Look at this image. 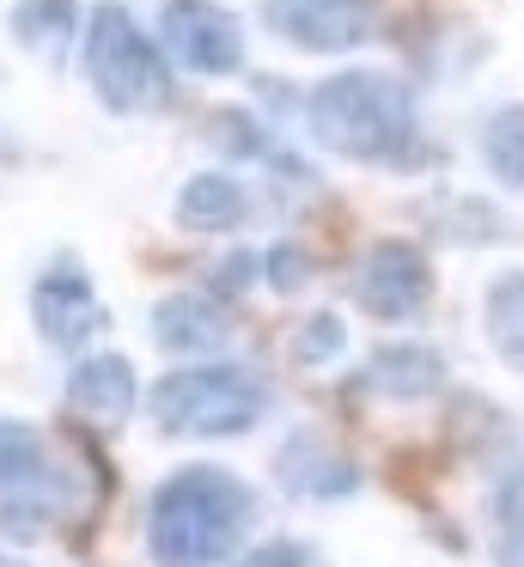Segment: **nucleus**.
I'll return each instance as SVG.
<instances>
[{
	"label": "nucleus",
	"instance_id": "11",
	"mask_svg": "<svg viewBox=\"0 0 524 567\" xmlns=\"http://www.w3.org/2000/svg\"><path fill=\"white\" fill-rule=\"evenodd\" d=\"M153 342L171 354H219L232 342V311L195 293H171L153 306Z\"/></svg>",
	"mask_w": 524,
	"mask_h": 567
},
{
	"label": "nucleus",
	"instance_id": "4",
	"mask_svg": "<svg viewBox=\"0 0 524 567\" xmlns=\"http://www.w3.org/2000/svg\"><path fill=\"white\" fill-rule=\"evenodd\" d=\"M85 80L116 116H146L171 99V68L158 62L146 31L110 0L85 13Z\"/></svg>",
	"mask_w": 524,
	"mask_h": 567
},
{
	"label": "nucleus",
	"instance_id": "9",
	"mask_svg": "<svg viewBox=\"0 0 524 567\" xmlns=\"http://www.w3.org/2000/svg\"><path fill=\"white\" fill-rule=\"evenodd\" d=\"M31 323L49 348L61 354H80L97 330H104V306H97V287L80 262H49L31 287Z\"/></svg>",
	"mask_w": 524,
	"mask_h": 567
},
{
	"label": "nucleus",
	"instance_id": "8",
	"mask_svg": "<svg viewBox=\"0 0 524 567\" xmlns=\"http://www.w3.org/2000/svg\"><path fill=\"white\" fill-rule=\"evenodd\" d=\"M378 13L384 0H263V25L311 55L360 50L378 31Z\"/></svg>",
	"mask_w": 524,
	"mask_h": 567
},
{
	"label": "nucleus",
	"instance_id": "18",
	"mask_svg": "<svg viewBox=\"0 0 524 567\" xmlns=\"http://www.w3.org/2000/svg\"><path fill=\"white\" fill-rule=\"evenodd\" d=\"M494 555L500 567H524V470L494 494Z\"/></svg>",
	"mask_w": 524,
	"mask_h": 567
},
{
	"label": "nucleus",
	"instance_id": "17",
	"mask_svg": "<svg viewBox=\"0 0 524 567\" xmlns=\"http://www.w3.org/2000/svg\"><path fill=\"white\" fill-rule=\"evenodd\" d=\"M482 165L500 189H524V104H500L482 123Z\"/></svg>",
	"mask_w": 524,
	"mask_h": 567
},
{
	"label": "nucleus",
	"instance_id": "7",
	"mask_svg": "<svg viewBox=\"0 0 524 567\" xmlns=\"http://www.w3.org/2000/svg\"><path fill=\"white\" fill-rule=\"evenodd\" d=\"M158 38H165V55L183 74H238L244 68V31L214 0H165Z\"/></svg>",
	"mask_w": 524,
	"mask_h": 567
},
{
	"label": "nucleus",
	"instance_id": "13",
	"mask_svg": "<svg viewBox=\"0 0 524 567\" xmlns=\"http://www.w3.org/2000/svg\"><path fill=\"white\" fill-rule=\"evenodd\" d=\"M250 220V189L238 184V177L226 172H195L189 184L177 189V226L183 233H238V226Z\"/></svg>",
	"mask_w": 524,
	"mask_h": 567
},
{
	"label": "nucleus",
	"instance_id": "3",
	"mask_svg": "<svg viewBox=\"0 0 524 567\" xmlns=\"http://www.w3.org/2000/svg\"><path fill=\"white\" fill-rule=\"evenodd\" d=\"M146 409H153L158 433H171V440H238L268 415V384L250 367H232V360L183 367L153 384Z\"/></svg>",
	"mask_w": 524,
	"mask_h": 567
},
{
	"label": "nucleus",
	"instance_id": "21",
	"mask_svg": "<svg viewBox=\"0 0 524 567\" xmlns=\"http://www.w3.org/2000/svg\"><path fill=\"white\" fill-rule=\"evenodd\" d=\"M305 269H311V262H305V257H299V250H292V245L256 250V275H268V281H275L280 293H292V287L305 281Z\"/></svg>",
	"mask_w": 524,
	"mask_h": 567
},
{
	"label": "nucleus",
	"instance_id": "5",
	"mask_svg": "<svg viewBox=\"0 0 524 567\" xmlns=\"http://www.w3.org/2000/svg\"><path fill=\"white\" fill-rule=\"evenodd\" d=\"M73 506V482L55 470L43 433L24 421H0V530L31 543Z\"/></svg>",
	"mask_w": 524,
	"mask_h": 567
},
{
	"label": "nucleus",
	"instance_id": "19",
	"mask_svg": "<svg viewBox=\"0 0 524 567\" xmlns=\"http://www.w3.org/2000/svg\"><path fill=\"white\" fill-rule=\"evenodd\" d=\"M292 354H299L305 367H329L336 354H348V323H341L336 311H311V318L292 330Z\"/></svg>",
	"mask_w": 524,
	"mask_h": 567
},
{
	"label": "nucleus",
	"instance_id": "16",
	"mask_svg": "<svg viewBox=\"0 0 524 567\" xmlns=\"http://www.w3.org/2000/svg\"><path fill=\"white\" fill-rule=\"evenodd\" d=\"M7 25H12V38H19L24 50L61 55L68 38H73V25H80V0H19Z\"/></svg>",
	"mask_w": 524,
	"mask_h": 567
},
{
	"label": "nucleus",
	"instance_id": "15",
	"mask_svg": "<svg viewBox=\"0 0 524 567\" xmlns=\"http://www.w3.org/2000/svg\"><path fill=\"white\" fill-rule=\"evenodd\" d=\"M482 330H487V348H494L512 372H524V269H506V275L487 281Z\"/></svg>",
	"mask_w": 524,
	"mask_h": 567
},
{
	"label": "nucleus",
	"instance_id": "2",
	"mask_svg": "<svg viewBox=\"0 0 524 567\" xmlns=\"http://www.w3.org/2000/svg\"><path fill=\"white\" fill-rule=\"evenodd\" d=\"M317 147L348 165H409L414 153V99L397 74L378 68H341L317 80L305 99Z\"/></svg>",
	"mask_w": 524,
	"mask_h": 567
},
{
	"label": "nucleus",
	"instance_id": "12",
	"mask_svg": "<svg viewBox=\"0 0 524 567\" xmlns=\"http://www.w3.org/2000/svg\"><path fill=\"white\" fill-rule=\"evenodd\" d=\"M366 391L390 396V403H421V396L445 391V360L421 342H397V348H378L360 372Z\"/></svg>",
	"mask_w": 524,
	"mask_h": 567
},
{
	"label": "nucleus",
	"instance_id": "20",
	"mask_svg": "<svg viewBox=\"0 0 524 567\" xmlns=\"http://www.w3.org/2000/svg\"><path fill=\"white\" fill-rule=\"evenodd\" d=\"M232 567H323V561H317V549H305V543H292V537H275V543H263V549L238 555Z\"/></svg>",
	"mask_w": 524,
	"mask_h": 567
},
{
	"label": "nucleus",
	"instance_id": "10",
	"mask_svg": "<svg viewBox=\"0 0 524 567\" xmlns=\"http://www.w3.org/2000/svg\"><path fill=\"white\" fill-rule=\"evenodd\" d=\"M275 482L292 501H348L360 494V464L317 433H287L275 452Z\"/></svg>",
	"mask_w": 524,
	"mask_h": 567
},
{
	"label": "nucleus",
	"instance_id": "1",
	"mask_svg": "<svg viewBox=\"0 0 524 567\" xmlns=\"http://www.w3.org/2000/svg\"><path fill=\"white\" fill-rule=\"evenodd\" d=\"M256 518L250 482L219 464H183L146 501V549L158 567H219Z\"/></svg>",
	"mask_w": 524,
	"mask_h": 567
},
{
	"label": "nucleus",
	"instance_id": "6",
	"mask_svg": "<svg viewBox=\"0 0 524 567\" xmlns=\"http://www.w3.org/2000/svg\"><path fill=\"white\" fill-rule=\"evenodd\" d=\"M353 299L378 323L421 318L427 299H433V262H427V250L409 245V238H378V245H366L360 269H353Z\"/></svg>",
	"mask_w": 524,
	"mask_h": 567
},
{
	"label": "nucleus",
	"instance_id": "22",
	"mask_svg": "<svg viewBox=\"0 0 524 567\" xmlns=\"http://www.w3.org/2000/svg\"><path fill=\"white\" fill-rule=\"evenodd\" d=\"M0 567H24V561H12V555H0Z\"/></svg>",
	"mask_w": 524,
	"mask_h": 567
},
{
	"label": "nucleus",
	"instance_id": "14",
	"mask_svg": "<svg viewBox=\"0 0 524 567\" xmlns=\"http://www.w3.org/2000/svg\"><path fill=\"white\" fill-rule=\"evenodd\" d=\"M134 396H141V384H134V367L122 354H85L68 372V403L85 415H129Z\"/></svg>",
	"mask_w": 524,
	"mask_h": 567
}]
</instances>
